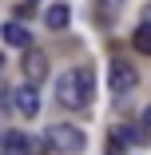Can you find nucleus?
Instances as JSON below:
<instances>
[{"label":"nucleus","mask_w":151,"mask_h":155,"mask_svg":"<svg viewBox=\"0 0 151 155\" xmlns=\"http://www.w3.org/2000/svg\"><path fill=\"white\" fill-rule=\"evenodd\" d=\"M143 24H151V4H147V8H143Z\"/></svg>","instance_id":"9"},{"label":"nucleus","mask_w":151,"mask_h":155,"mask_svg":"<svg viewBox=\"0 0 151 155\" xmlns=\"http://www.w3.org/2000/svg\"><path fill=\"white\" fill-rule=\"evenodd\" d=\"M12 104H16V111H20V115H36V111H40L36 84H24V87H16V91H12Z\"/></svg>","instance_id":"3"},{"label":"nucleus","mask_w":151,"mask_h":155,"mask_svg":"<svg viewBox=\"0 0 151 155\" xmlns=\"http://www.w3.org/2000/svg\"><path fill=\"white\" fill-rule=\"evenodd\" d=\"M92 96H96V80H92L87 68H72V72L60 76V84H56V100L64 107H76L80 111V107L92 104Z\"/></svg>","instance_id":"1"},{"label":"nucleus","mask_w":151,"mask_h":155,"mask_svg":"<svg viewBox=\"0 0 151 155\" xmlns=\"http://www.w3.org/2000/svg\"><path fill=\"white\" fill-rule=\"evenodd\" d=\"M48 143L56 151H64V155H80L84 151V131L80 127H68V123H56V127L48 131Z\"/></svg>","instance_id":"2"},{"label":"nucleus","mask_w":151,"mask_h":155,"mask_svg":"<svg viewBox=\"0 0 151 155\" xmlns=\"http://www.w3.org/2000/svg\"><path fill=\"white\" fill-rule=\"evenodd\" d=\"M24 76H28V84H40L44 76H48V56L40 52V48H32L24 56Z\"/></svg>","instance_id":"4"},{"label":"nucleus","mask_w":151,"mask_h":155,"mask_svg":"<svg viewBox=\"0 0 151 155\" xmlns=\"http://www.w3.org/2000/svg\"><path fill=\"white\" fill-rule=\"evenodd\" d=\"M44 20H48V28H52V32H60V28H68L72 8H68V4H52V8L44 12Z\"/></svg>","instance_id":"6"},{"label":"nucleus","mask_w":151,"mask_h":155,"mask_svg":"<svg viewBox=\"0 0 151 155\" xmlns=\"http://www.w3.org/2000/svg\"><path fill=\"white\" fill-rule=\"evenodd\" d=\"M111 87L115 91H131L135 87V68L123 64V60H115V64H111Z\"/></svg>","instance_id":"5"},{"label":"nucleus","mask_w":151,"mask_h":155,"mask_svg":"<svg viewBox=\"0 0 151 155\" xmlns=\"http://www.w3.org/2000/svg\"><path fill=\"white\" fill-rule=\"evenodd\" d=\"M4 155H12V151H4Z\"/></svg>","instance_id":"11"},{"label":"nucleus","mask_w":151,"mask_h":155,"mask_svg":"<svg viewBox=\"0 0 151 155\" xmlns=\"http://www.w3.org/2000/svg\"><path fill=\"white\" fill-rule=\"evenodd\" d=\"M4 40H8L12 48H28V40H32V36H28L24 28H20V24L12 20V24H4Z\"/></svg>","instance_id":"7"},{"label":"nucleus","mask_w":151,"mask_h":155,"mask_svg":"<svg viewBox=\"0 0 151 155\" xmlns=\"http://www.w3.org/2000/svg\"><path fill=\"white\" fill-rule=\"evenodd\" d=\"M131 40H135V48H139L143 56H151V24H143V28H135V36H131Z\"/></svg>","instance_id":"8"},{"label":"nucleus","mask_w":151,"mask_h":155,"mask_svg":"<svg viewBox=\"0 0 151 155\" xmlns=\"http://www.w3.org/2000/svg\"><path fill=\"white\" fill-rule=\"evenodd\" d=\"M143 119H147V127H151V107H147V115H143Z\"/></svg>","instance_id":"10"}]
</instances>
